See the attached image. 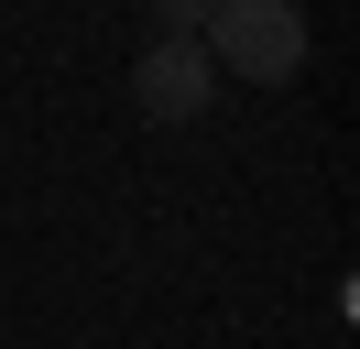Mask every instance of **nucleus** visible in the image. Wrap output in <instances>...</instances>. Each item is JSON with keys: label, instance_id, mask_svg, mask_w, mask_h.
Here are the masks:
<instances>
[{"label": "nucleus", "instance_id": "nucleus-3", "mask_svg": "<svg viewBox=\"0 0 360 349\" xmlns=\"http://www.w3.org/2000/svg\"><path fill=\"white\" fill-rule=\"evenodd\" d=\"M142 11H153V44H197L219 0H142Z\"/></svg>", "mask_w": 360, "mask_h": 349}, {"label": "nucleus", "instance_id": "nucleus-1", "mask_svg": "<svg viewBox=\"0 0 360 349\" xmlns=\"http://www.w3.org/2000/svg\"><path fill=\"white\" fill-rule=\"evenodd\" d=\"M197 44H207V65H219V77L284 87L295 65H306V11H295V0H219Z\"/></svg>", "mask_w": 360, "mask_h": 349}, {"label": "nucleus", "instance_id": "nucleus-2", "mask_svg": "<svg viewBox=\"0 0 360 349\" xmlns=\"http://www.w3.org/2000/svg\"><path fill=\"white\" fill-rule=\"evenodd\" d=\"M207 99H219L207 44H142V55H131V109H142V120H197Z\"/></svg>", "mask_w": 360, "mask_h": 349}]
</instances>
